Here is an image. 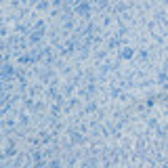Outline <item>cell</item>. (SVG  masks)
<instances>
[{
    "mask_svg": "<svg viewBox=\"0 0 168 168\" xmlns=\"http://www.w3.org/2000/svg\"><path fill=\"white\" fill-rule=\"evenodd\" d=\"M42 28H44L42 23H38V25H36V32L32 34V40H36V38H40V32H42Z\"/></svg>",
    "mask_w": 168,
    "mask_h": 168,
    "instance_id": "1",
    "label": "cell"
},
{
    "mask_svg": "<svg viewBox=\"0 0 168 168\" xmlns=\"http://www.w3.org/2000/svg\"><path fill=\"white\" fill-rule=\"evenodd\" d=\"M11 74H13V67H11V65H4V69H2V78H8Z\"/></svg>",
    "mask_w": 168,
    "mask_h": 168,
    "instance_id": "2",
    "label": "cell"
},
{
    "mask_svg": "<svg viewBox=\"0 0 168 168\" xmlns=\"http://www.w3.org/2000/svg\"><path fill=\"white\" fill-rule=\"evenodd\" d=\"M78 11H80V13H88V6L86 4H80V6H78Z\"/></svg>",
    "mask_w": 168,
    "mask_h": 168,
    "instance_id": "3",
    "label": "cell"
}]
</instances>
